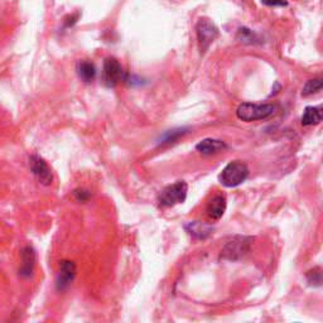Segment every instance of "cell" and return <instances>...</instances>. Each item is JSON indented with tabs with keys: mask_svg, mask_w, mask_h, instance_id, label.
I'll use <instances>...</instances> for the list:
<instances>
[{
	"mask_svg": "<svg viewBox=\"0 0 323 323\" xmlns=\"http://www.w3.org/2000/svg\"><path fill=\"white\" fill-rule=\"evenodd\" d=\"M187 192H188V186L184 181H178L170 186L165 187L163 191L159 193L158 201L161 206L172 207L183 203L187 198Z\"/></svg>",
	"mask_w": 323,
	"mask_h": 323,
	"instance_id": "3957f363",
	"label": "cell"
},
{
	"mask_svg": "<svg viewBox=\"0 0 323 323\" xmlns=\"http://www.w3.org/2000/svg\"><path fill=\"white\" fill-rule=\"evenodd\" d=\"M323 120V106H307L302 117V125H317Z\"/></svg>",
	"mask_w": 323,
	"mask_h": 323,
	"instance_id": "4fadbf2b",
	"label": "cell"
},
{
	"mask_svg": "<svg viewBox=\"0 0 323 323\" xmlns=\"http://www.w3.org/2000/svg\"><path fill=\"white\" fill-rule=\"evenodd\" d=\"M226 211V197L222 195H217L207 203L206 212L207 216L212 220H220Z\"/></svg>",
	"mask_w": 323,
	"mask_h": 323,
	"instance_id": "30bf717a",
	"label": "cell"
},
{
	"mask_svg": "<svg viewBox=\"0 0 323 323\" xmlns=\"http://www.w3.org/2000/svg\"><path fill=\"white\" fill-rule=\"evenodd\" d=\"M35 267V251L32 246H26L22 250V263L19 268V275L23 278L32 277Z\"/></svg>",
	"mask_w": 323,
	"mask_h": 323,
	"instance_id": "9c48e42d",
	"label": "cell"
},
{
	"mask_svg": "<svg viewBox=\"0 0 323 323\" xmlns=\"http://www.w3.org/2000/svg\"><path fill=\"white\" fill-rule=\"evenodd\" d=\"M250 244L251 237H234L231 241H229L225 245V248L221 251V256L223 259H229V260H237V259L242 258V256L249 253Z\"/></svg>",
	"mask_w": 323,
	"mask_h": 323,
	"instance_id": "5b68a950",
	"label": "cell"
},
{
	"mask_svg": "<svg viewBox=\"0 0 323 323\" xmlns=\"http://www.w3.org/2000/svg\"><path fill=\"white\" fill-rule=\"evenodd\" d=\"M196 33H197L198 44H200V49L202 53H205L208 47L217 40L220 34L217 27L210 19L206 18H201L197 22Z\"/></svg>",
	"mask_w": 323,
	"mask_h": 323,
	"instance_id": "277c9868",
	"label": "cell"
},
{
	"mask_svg": "<svg viewBox=\"0 0 323 323\" xmlns=\"http://www.w3.org/2000/svg\"><path fill=\"white\" fill-rule=\"evenodd\" d=\"M196 149H197L201 154H203V156H212V154H217L220 153V151L227 149V145H226L222 140L211 139V138H208V139L201 140V142L196 145Z\"/></svg>",
	"mask_w": 323,
	"mask_h": 323,
	"instance_id": "8fae6325",
	"label": "cell"
},
{
	"mask_svg": "<svg viewBox=\"0 0 323 323\" xmlns=\"http://www.w3.org/2000/svg\"><path fill=\"white\" fill-rule=\"evenodd\" d=\"M184 132H186V131H184L183 129H178V130L168 131L167 134L163 135L161 143H162V144H164V143H173V142H175V140L178 139V138L181 137V135H183Z\"/></svg>",
	"mask_w": 323,
	"mask_h": 323,
	"instance_id": "ac0fdd59",
	"label": "cell"
},
{
	"mask_svg": "<svg viewBox=\"0 0 323 323\" xmlns=\"http://www.w3.org/2000/svg\"><path fill=\"white\" fill-rule=\"evenodd\" d=\"M124 71L119 61L114 57H107L104 61L103 70V81L107 87L117 86L119 82L123 80Z\"/></svg>",
	"mask_w": 323,
	"mask_h": 323,
	"instance_id": "8992f818",
	"label": "cell"
},
{
	"mask_svg": "<svg viewBox=\"0 0 323 323\" xmlns=\"http://www.w3.org/2000/svg\"><path fill=\"white\" fill-rule=\"evenodd\" d=\"M249 176V168L241 161H234L230 162L225 168L222 169L220 175V182L222 186L233 188V187L239 186Z\"/></svg>",
	"mask_w": 323,
	"mask_h": 323,
	"instance_id": "7a4b0ae2",
	"label": "cell"
},
{
	"mask_svg": "<svg viewBox=\"0 0 323 323\" xmlns=\"http://www.w3.org/2000/svg\"><path fill=\"white\" fill-rule=\"evenodd\" d=\"M322 88H323V77L309 80V81L306 82L305 86H303L302 95L303 96L313 95V93L318 92V91L322 90Z\"/></svg>",
	"mask_w": 323,
	"mask_h": 323,
	"instance_id": "2e32d148",
	"label": "cell"
},
{
	"mask_svg": "<svg viewBox=\"0 0 323 323\" xmlns=\"http://www.w3.org/2000/svg\"><path fill=\"white\" fill-rule=\"evenodd\" d=\"M184 229H186L189 235L200 240L207 239L214 231V227L211 225H207L202 221H192V222L187 223Z\"/></svg>",
	"mask_w": 323,
	"mask_h": 323,
	"instance_id": "7c38bea8",
	"label": "cell"
},
{
	"mask_svg": "<svg viewBox=\"0 0 323 323\" xmlns=\"http://www.w3.org/2000/svg\"><path fill=\"white\" fill-rule=\"evenodd\" d=\"M236 40L239 41V42H241V43H244V44H258V43H261L260 37H259V35L256 34L255 32H253V30L245 28V27H242V28H240L239 30H237Z\"/></svg>",
	"mask_w": 323,
	"mask_h": 323,
	"instance_id": "9a60e30c",
	"label": "cell"
},
{
	"mask_svg": "<svg viewBox=\"0 0 323 323\" xmlns=\"http://www.w3.org/2000/svg\"><path fill=\"white\" fill-rule=\"evenodd\" d=\"M73 196L80 202H86L88 198H90V192L85 191V189H74Z\"/></svg>",
	"mask_w": 323,
	"mask_h": 323,
	"instance_id": "d6986e66",
	"label": "cell"
},
{
	"mask_svg": "<svg viewBox=\"0 0 323 323\" xmlns=\"http://www.w3.org/2000/svg\"><path fill=\"white\" fill-rule=\"evenodd\" d=\"M76 277V264L71 260L60 261V272L56 279V288L59 292H65L72 284Z\"/></svg>",
	"mask_w": 323,
	"mask_h": 323,
	"instance_id": "ba28073f",
	"label": "cell"
},
{
	"mask_svg": "<svg viewBox=\"0 0 323 323\" xmlns=\"http://www.w3.org/2000/svg\"><path fill=\"white\" fill-rule=\"evenodd\" d=\"M277 110V105L273 104H251L244 103L240 105L236 110V117L242 121H256L263 120L272 117Z\"/></svg>",
	"mask_w": 323,
	"mask_h": 323,
	"instance_id": "6da1fadb",
	"label": "cell"
},
{
	"mask_svg": "<svg viewBox=\"0 0 323 323\" xmlns=\"http://www.w3.org/2000/svg\"><path fill=\"white\" fill-rule=\"evenodd\" d=\"M30 169L41 184L49 186L53 182V173H52L51 167L47 164L42 157L37 156V154L30 157Z\"/></svg>",
	"mask_w": 323,
	"mask_h": 323,
	"instance_id": "52a82bcc",
	"label": "cell"
},
{
	"mask_svg": "<svg viewBox=\"0 0 323 323\" xmlns=\"http://www.w3.org/2000/svg\"><path fill=\"white\" fill-rule=\"evenodd\" d=\"M77 73H79V77L84 82H91L96 76V68L93 63L82 61L77 66Z\"/></svg>",
	"mask_w": 323,
	"mask_h": 323,
	"instance_id": "5bb4252c",
	"label": "cell"
},
{
	"mask_svg": "<svg viewBox=\"0 0 323 323\" xmlns=\"http://www.w3.org/2000/svg\"><path fill=\"white\" fill-rule=\"evenodd\" d=\"M306 278H307L309 286L313 287L323 286V270L319 269V268H313L312 270H309L307 275H306Z\"/></svg>",
	"mask_w": 323,
	"mask_h": 323,
	"instance_id": "e0dca14e",
	"label": "cell"
},
{
	"mask_svg": "<svg viewBox=\"0 0 323 323\" xmlns=\"http://www.w3.org/2000/svg\"><path fill=\"white\" fill-rule=\"evenodd\" d=\"M261 3L268 7H287L288 5L287 0H261Z\"/></svg>",
	"mask_w": 323,
	"mask_h": 323,
	"instance_id": "ffe728a7",
	"label": "cell"
}]
</instances>
